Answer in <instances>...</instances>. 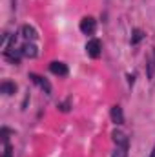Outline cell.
<instances>
[{
  "label": "cell",
  "mask_w": 155,
  "mask_h": 157,
  "mask_svg": "<svg viewBox=\"0 0 155 157\" xmlns=\"http://www.w3.org/2000/svg\"><path fill=\"white\" fill-rule=\"evenodd\" d=\"M100 49H102V44L99 39H91L86 44V53L91 57V59H99L100 57Z\"/></svg>",
  "instance_id": "1"
},
{
  "label": "cell",
  "mask_w": 155,
  "mask_h": 157,
  "mask_svg": "<svg viewBox=\"0 0 155 157\" xmlns=\"http://www.w3.org/2000/svg\"><path fill=\"white\" fill-rule=\"evenodd\" d=\"M95 28H97V22L93 17H84L80 20V31L84 35H93L95 33Z\"/></svg>",
  "instance_id": "2"
},
{
  "label": "cell",
  "mask_w": 155,
  "mask_h": 157,
  "mask_svg": "<svg viewBox=\"0 0 155 157\" xmlns=\"http://www.w3.org/2000/svg\"><path fill=\"white\" fill-rule=\"evenodd\" d=\"M49 70H51L53 75H59V77H66L68 75V66L64 62H51Z\"/></svg>",
  "instance_id": "3"
},
{
  "label": "cell",
  "mask_w": 155,
  "mask_h": 157,
  "mask_svg": "<svg viewBox=\"0 0 155 157\" xmlns=\"http://www.w3.org/2000/svg\"><path fill=\"white\" fill-rule=\"evenodd\" d=\"M22 53H24V57H29V59H35L37 55H39V48L33 44V42H26L24 46H22Z\"/></svg>",
  "instance_id": "4"
},
{
  "label": "cell",
  "mask_w": 155,
  "mask_h": 157,
  "mask_svg": "<svg viewBox=\"0 0 155 157\" xmlns=\"http://www.w3.org/2000/svg\"><path fill=\"white\" fill-rule=\"evenodd\" d=\"M29 78H31L35 84H39V86L42 88V90H44V91H46V93H51V84H49L46 78L39 77V75H35V73H31V75H29Z\"/></svg>",
  "instance_id": "5"
},
{
  "label": "cell",
  "mask_w": 155,
  "mask_h": 157,
  "mask_svg": "<svg viewBox=\"0 0 155 157\" xmlns=\"http://www.w3.org/2000/svg\"><path fill=\"white\" fill-rule=\"evenodd\" d=\"M112 121L115 122L117 126L124 124V113H122V108L120 106H113L112 108Z\"/></svg>",
  "instance_id": "6"
},
{
  "label": "cell",
  "mask_w": 155,
  "mask_h": 157,
  "mask_svg": "<svg viewBox=\"0 0 155 157\" xmlns=\"http://www.w3.org/2000/svg\"><path fill=\"white\" fill-rule=\"evenodd\" d=\"M22 37L26 40H35L39 37V33H37V29L33 28V26H29V24H26V26H22Z\"/></svg>",
  "instance_id": "7"
},
{
  "label": "cell",
  "mask_w": 155,
  "mask_h": 157,
  "mask_svg": "<svg viewBox=\"0 0 155 157\" xmlns=\"http://www.w3.org/2000/svg\"><path fill=\"white\" fill-rule=\"evenodd\" d=\"M24 53H22V49H18V51H15L13 48H9V49H6V57L13 62V64H18L20 62V57H22Z\"/></svg>",
  "instance_id": "8"
},
{
  "label": "cell",
  "mask_w": 155,
  "mask_h": 157,
  "mask_svg": "<svg viewBox=\"0 0 155 157\" xmlns=\"http://www.w3.org/2000/svg\"><path fill=\"white\" fill-rule=\"evenodd\" d=\"M0 91H2L4 95H13V93L17 91V84H15V82H9V80H4V82L0 84Z\"/></svg>",
  "instance_id": "9"
},
{
  "label": "cell",
  "mask_w": 155,
  "mask_h": 157,
  "mask_svg": "<svg viewBox=\"0 0 155 157\" xmlns=\"http://www.w3.org/2000/svg\"><path fill=\"white\" fill-rule=\"evenodd\" d=\"M112 137H113V141L117 143V146H128V137H126L122 132H119V130H113Z\"/></svg>",
  "instance_id": "10"
},
{
  "label": "cell",
  "mask_w": 155,
  "mask_h": 157,
  "mask_svg": "<svg viewBox=\"0 0 155 157\" xmlns=\"http://www.w3.org/2000/svg\"><path fill=\"white\" fill-rule=\"evenodd\" d=\"M112 157H128V146H117Z\"/></svg>",
  "instance_id": "11"
},
{
  "label": "cell",
  "mask_w": 155,
  "mask_h": 157,
  "mask_svg": "<svg viewBox=\"0 0 155 157\" xmlns=\"http://www.w3.org/2000/svg\"><path fill=\"white\" fill-rule=\"evenodd\" d=\"M144 37V33L141 31V29H133V37H131V44H137V42H141Z\"/></svg>",
  "instance_id": "12"
},
{
  "label": "cell",
  "mask_w": 155,
  "mask_h": 157,
  "mask_svg": "<svg viewBox=\"0 0 155 157\" xmlns=\"http://www.w3.org/2000/svg\"><path fill=\"white\" fill-rule=\"evenodd\" d=\"M13 155V148L9 144H6V152H4V157H11Z\"/></svg>",
  "instance_id": "13"
},
{
  "label": "cell",
  "mask_w": 155,
  "mask_h": 157,
  "mask_svg": "<svg viewBox=\"0 0 155 157\" xmlns=\"http://www.w3.org/2000/svg\"><path fill=\"white\" fill-rule=\"evenodd\" d=\"M7 133H9V132H7V128H2V141H4L6 144H7Z\"/></svg>",
  "instance_id": "14"
},
{
  "label": "cell",
  "mask_w": 155,
  "mask_h": 157,
  "mask_svg": "<svg viewBox=\"0 0 155 157\" xmlns=\"http://www.w3.org/2000/svg\"><path fill=\"white\" fill-rule=\"evenodd\" d=\"M60 110H62V112H68V110H70V104H68V102H66V104H60Z\"/></svg>",
  "instance_id": "15"
},
{
  "label": "cell",
  "mask_w": 155,
  "mask_h": 157,
  "mask_svg": "<svg viewBox=\"0 0 155 157\" xmlns=\"http://www.w3.org/2000/svg\"><path fill=\"white\" fill-rule=\"evenodd\" d=\"M150 157H155V146H153V150H152V155Z\"/></svg>",
  "instance_id": "16"
},
{
  "label": "cell",
  "mask_w": 155,
  "mask_h": 157,
  "mask_svg": "<svg viewBox=\"0 0 155 157\" xmlns=\"http://www.w3.org/2000/svg\"><path fill=\"white\" fill-rule=\"evenodd\" d=\"M153 57H155V49H153Z\"/></svg>",
  "instance_id": "17"
}]
</instances>
